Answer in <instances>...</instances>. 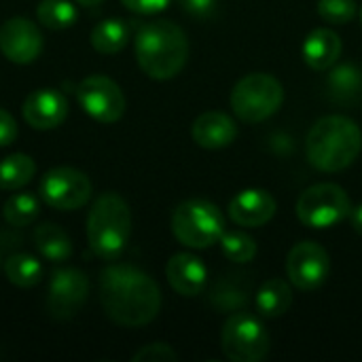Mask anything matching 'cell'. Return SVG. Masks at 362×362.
I'll use <instances>...</instances> for the list:
<instances>
[{"label":"cell","instance_id":"cell-31","mask_svg":"<svg viewBox=\"0 0 362 362\" xmlns=\"http://www.w3.org/2000/svg\"><path fill=\"white\" fill-rule=\"evenodd\" d=\"M182 11L197 19H208L216 11V0H176Z\"/></svg>","mask_w":362,"mask_h":362},{"label":"cell","instance_id":"cell-20","mask_svg":"<svg viewBox=\"0 0 362 362\" xmlns=\"http://www.w3.org/2000/svg\"><path fill=\"white\" fill-rule=\"evenodd\" d=\"M34 244H36L38 252L51 263L68 261L72 255V242H70L68 233L55 223L38 225L34 231Z\"/></svg>","mask_w":362,"mask_h":362},{"label":"cell","instance_id":"cell-29","mask_svg":"<svg viewBox=\"0 0 362 362\" xmlns=\"http://www.w3.org/2000/svg\"><path fill=\"white\" fill-rule=\"evenodd\" d=\"M358 4L354 0H318V15L333 25H346L356 17Z\"/></svg>","mask_w":362,"mask_h":362},{"label":"cell","instance_id":"cell-6","mask_svg":"<svg viewBox=\"0 0 362 362\" xmlns=\"http://www.w3.org/2000/svg\"><path fill=\"white\" fill-rule=\"evenodd\" d=\"M284 102L282 83L267 72H252L238 81L231 91V108L246 123H261L274 117Z\"/></svg>","mask_w":362,"mask_h":362},{"label":"cell","instance_id":"cell-16","mask_svg":"<svg viewBox=\"0 0 362 362\" xmlns=\"http://www.w3.org/2000/svg\"><path fill=\"white\" fill-rule=\"evenodd\" d=\"M165 276L170 286L182 297H195L208 284V267L199 257L189 252L174 255L165 265Z\"/></svg>","mask_w":362,"mask_h":362},{"label":"cell","instance_id":"cell-15","mask_svg":"<svg viewBox=\"0 0 362 362\" xmlns=\"http://www.w3.org/2000/svg\"><path fill=\"white\" fill-rule=\"evenodd\" d=\"M276 199L265 189H246L240 191L229 202V218L238 227H263L276 214Z\"/></svg>","mask_w":362,"mask_h":362},{"label":"cell","instance_id":"cell-5","mask_svg":"<svg viewBox=\"0 0 362 362\" xmlns=\"http://www.w3.org/2000/svg\"><path fill=\"white\" fill-rule=\"evenodd\" d=\"M225 231V214L208 199H187L172 214V233L189 248H210L221 242Z\"/></svg>","mask_w":362,"mask_h":362},{"label":"cell","instance_id":"cell-32","mask_svg":"<svg viewBox=\"0 0 362 362\" xmlns=\"http://www.w3.org/2000/svg\"><path fill=\"white\" fill-rule=\"evenodd\" d=\"M121 2H123V6H127L134 13L155 15V13H161L163 8H168V4L172 0H121Z\"/></svg>","mask_w":362,"mask_h":362},{"label":"cell","instance_id":"cell-1","mask_svg":"<svg viewBox=\"0 0 362 362\" xmlns=\"http://www.w3.org/2000/svg\"><path fill=\"white\" fill-rule=\"evenodd\" d=\"M100 303L112 322L144 327L161 310V291L142 269L117 263L100 274Z\"/></svg>","mask_w":362,"mask_h":362},{"label":"cell","instance_id":"cell-34","mask_svg":"<svg viewBox=\"0 0 362 362\" xmlns=\"http://www.w3.org/2000/svg\"><path fill=\"white\" fill-rule=\"evenodd\" d=\"M348 218H350V223H352L354 231H356L358 235H362V204L350 210V216H348Z\"/></svg>","mask_w":362,"mask_h":362},{"label":"cell","instance_id":"cell-9","mask_svg":"<svg viewBox=\"0 0 362 362\" xmlns=\"http://www.w3.org/2000/svg\"><path fill=\"white\" fill-rule=\"evenodd\" d=\"M91 180L76 168H53L40 180V197L59 212L83 208L91 197Z\"/></svg>","mask_w":362,"mask_h":362},{"label":"cell","instance_id":"cell-22","mask_svg":"<svg viewBox=\"0 0 362 362\" xmlns=\"http://www.w3.org/2000/svg\"><path fill=\"white\" fill-rule=\"evenodd\" d=\"M129 25L123 19H104L91 30V47L98 53H119L129 42Z\"/></svg>","mask_w":362,"mask_h":362},{"label":"cell","instance_id":"cell-7","mask_svg":"<svg viewBox=\"0 0 362 362\" xmlns=\"http://www.w3.org/2000/svg\"><path fill=\"white\" fill-rule=\"evenodd\" d=\"M221 346L229 361L261 362L267 358L272 339L263 322L250 312H233L223 325Z\"/></svg>","mask_w":362,"mask_h":362},{"label":"cell","instance_id":"cell-11","mask_svg":"<svg viewBox=\"0 0 362 362\" xmlns=\"http://www.w3.org/2000/svg\"><path fill=\"white\" fill-rule=\"evenodd\" d=\"M286 274L295 288L316 291L331 274V257L318 242H299L286 257Z\"/></svg>","mask_w":362,"mask_h":362},{"label":"cell","instance_id":"cell-24","mask_svg":"<svg viewBox=\"0 0 362 362\" xmlns=\"http://www.w3.org/2000/svg\"><path fill=\"white\" fill-rule=\"evenodd\" d=\"M4 274L11 284L19 288H32L42 280V263L32 255H13L4 263Z\"/></svg>","mask_w":362,"mask_h":362},{"label":"cell","instance_id":"cell-19","mask_svg":"<svg viewBox=\"0 0 362 362\" xmlns=\"http://www.w3.org/2000/svg\"><path fill=\"white\" fill-rule=\"evenodd\" d=\"M331 100L339 104H354L362 100V70L354 64L337 66L327 78Z\"/></svg>","mask_w":362,"mask_h":362},{"label":"cell","instance_id":"cell-30","mask_svg":"<svg viewBox=\"0 0 362 362\" xmlns=\"http://www.w3.org/2000/svg\"><path fill=\"white\" fill-rule=\"evenodd\" d=\"M178 354L168 344H148L134 354V362H174Z\"/></svg>","mask_w":362,"mask_h":362},{"label":"cell","instance_id":"cell-2","mask_svg":"<svg viewBox=\"0 0 362 362\" xmlns=\"http://www.w3.org/2000/svg\"><path fill=\"white\" fill-rule=\"evenodd\" d=\"M136 59L142 72L155 81L174 78L187 64L189 40L180 25L168 19L144 23L136 34Z\"/></svg>","mask_w":362,"mask_h":362},{"label":"cell","instance_id":"cell-26","mask_svg":"<svg viewBox=\"0 0 362 362\" xmlns=\"http://www.w3.org/2000/svg\"><path fill=\"white\" fill-rule=\"evenodd\" d=\"M36 17L49 30H66L74 25L78 13L70 0H40L36 6Z\"/></svg>","mask_w":362,"mask_h":362},{"label":"cell","instance_id":"cell-10","mask_svg":"<svg viewBox=\"0 0 362 362\" xmlns=\"http://www.w3.org/2000/svg\"><path fill=\"white\" fill-rule=\"evenodd\" d=\"M76 98L83 110L100 123L119 121L127 106L121 87L104 74H91L83 78L76 89Z\"/></svg>","mask_w":362,"mask_h":362},{"label":"cell","instance_id":"cell-28","mask_svg":"<svg viewBox=\"0 0 362 362\" xmlns=\"http://www.w3.org/2000/svg\"><path fill=\"white\" fill-rule=\"evenodd\" d=\"M218 244L223 255L233 263H250L257 257V242L244 231H225Z\"/></svg>","mask_w":362,"mask_h":362},{"label":"cell","instance_id":"cell-21","mask_svg":"<svg viewBox=\"0 0 362 362\" xmlns=\"http://www.w3.org/2000/svg\"><path fill=\"white\" fill-rule=\"evenodd\" d=\"M255 301L263 318H280L293 305V288L284 280L272 278L257 291Z\"/></svg>","mask_w":362,"mask_h":362},{"label":"cell","instance_id":"cell-4","mask_svg":"<svg viewBox=\"0 0 362 362\" xmlns=\"http://www.w3.org/2000/svg\"><path fill=\"white\" fill-rule=\"evenodd\" d=\"M132 235V210L127 202L112 191L102 193L87 216V242L95 257L115 261Z\"/></svg>","mask_w":362,"mask_h":362},{"label":"cell","instance_id":"cell-17","mask_svg":"<svg viewBox=\"0 0 362 362\" xmlns=\"http://www.w3.org/2000/svg\"><path fill=\"white\" fill-rule=\"evenodd\" d=\"M191 136L197 146L208 151H218L235 142L238 125L235 121L218 110H210L199 115L191 125Z\"/></svg>","mask_w":362,"mask_h":362},{"label":"cell","instance_id":"cell-12","mask_svg":"<svg viewBox=\"0 0 362 362\" xmlns=\"http://www.w3.org/2000/svg\"><path fill=\"white\" fill-rule=\"evenodd\" d=\"M89 295V280L74 267L55 269L49 280L47 310L55 320L74 318L85 305Z\"/></svg>","mask_w":362,"mask_h":362},{"label":"cell","instance_id":"cell-35","mask_svg":"<svg viewBox=\"0 0 362 362\" xmlns=\"http://www.w3.org/2000/svg\"><path fill=\"white\" fill-rule=\"evenodd\" d=\"M78 4H83V6H93V4H100L102 0H76Z\"/></svg>","mask_w":362,"mask_h":362},{"label":"cell","instance_id":"cell-36","mask_svg":"<svg viewBox=\"0 0 362 362\" xmlns=\"http://www.w3.org/2000/svg\"><path fill=\"white\" fill-rule=\"evenodd\" d=\"M361 23H362V8H361Z\"/></svg>","mask_w":362,"mask_h":362},{"label":"cell","instance_id":"cell-3","mask_svg":"<svg viewBox=\"0 0 362 362\" xmlns=\"http://www.w3.org/2000/svg\"><path fill=\"white\" fill-rule=\"evenodd\" d=\"M308 161L320 172H341L350 168L362 151L361 127L341 115L318 119L305 142Z\"/></svg>","mask_w":362,"mask_h":362},{"label":"cell","instance_id":"cell-27","mask_svg":"<svg viewBox=\"0 0 362 362\" xmlns=\"http://www.w3.org/2000/svg\"><path fill=\"white\" fill-rule=\"evenodd\" d=\"M238 276H225L212 288V303L221 312H240L248 303V286L238 284Z\"/></svg>","mask_w":362,"mask_h":362},{"label":"cell","instance_id":"cell-8","mask_svg":"<svg viewBox=\"0 0 362 362\" xmlns=\"http://www.w3.org/2000/svg\"><path fill=\"white\" fill-rule=\"evenodd\" d=\"M348 193L335 182H320L305 189L297 202V216L305 227L329 229L350 216Z\"/></svg>","mask_w":362,"mask_h":362},{"label":"cell","instance_id":"cell-23","mask_svg":"<svg viewBox=\"0 0 362 362\" xmlns=\"http://www.w3.org/2000/svg\"><path fill=\"white\" fill-rule=\"evenodd\" d=\"M36 174V165L32 157L25 153H15L8 155L0 161V189L4 191H15L25 187Z\"/></svg>","mask_w":362,"mask_h":362},{"label":"cell","instance_id":"cell-14","mask_svg":"<svg viewBox=\"0 0 362 362\" xmlns=\"http://www.w3.org/2000/svg\"><path fill=\"white\" fill-rule=\"evenodd\" d=\"M23 119L34 129H55L68 117V100L57 89H36L23 102Z\"/></svg>","mask_w":362,"mask_h":362},{"label":"cell","instance_id":"cell-13","mask_svg":"<svg viewBox=\"0 0 362 362\" xmlns=\"http://www.w3.org/2000/svg\"><path fill=\"white\" fill-rule=\"evenodd\" d=\"M42 34L25 17H11L0 25V51L13 64H32L42 53Z\"/></svg>","mask_w":362,"mask_h":362},{"label":"cell","instance_id":"cell-33","mask_svg":"<svg viewBox=\"0 0 362 362\" xmlns=\"http://www.w3.org/2000/svg\"><path fill=\"white\" fill-rule=\"evenodd\" d=\"M15 138H17V123L4 108H0V146L13 144Z\"/></svg>","mask_w":362,"mask_h":362},{"label":"cell","instance_id":"cell-25","mask_svg":"<svg viewBox=\"0 0 362 362\" xmlns=\"http://www.w3.org/2000/svg\"><path fill=\"white\" fill-rule=\"evenodd\" d=\"M40 212V202L28 191L11 195L2 206V216L11 227H28Z\"/></svg>","mask_w":362,"mask_h":362},{"label":"cell","instance_id":"cell-18","mask_svg":"<svg viewBox=\"0 0 362 362\" xmlns=\"http://www.w3.org/2000/svg\"><path fill=\"white\" fill-rule=\"evenodd\" d=\"M341 49L344 45L337 32L329 28H318L310 32L303 42V59L312 70H327L339 59Z\"/></svg>","mask_w":362,"mask_h":362}]
</instances>
